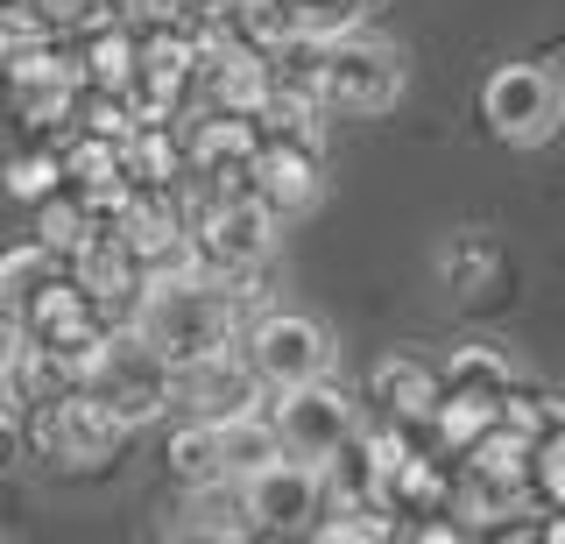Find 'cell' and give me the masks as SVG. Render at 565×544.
Wrapping results in <instances>:
<instances>
[{"instance_id":"cell-1","label":"cell","mask_w":565,"mask_h":544,"mask_svg":"<svg viewBox=\"0 0 565 544\" xmlns=\"http://www.w3.org/2000/svg\"><path fill=\"white\" fill-rule=\"evenodd\" d=\"M262 311V290L255 276H170V284H149L135 305V332L156 346L163 361H191V354H212V346H241L247 319Z\"/></svg>"},{"instance_id":"cell-2","label":"cell","mask_w":565,"mask_h":544,"mask_svg":"<svg viewBox=\"0 0 565 544\" xmlns=\"http://www.w3.org/2000/svg\"><path fill=\"white\" fill-rule=\"evenodd\" d=\"M269 72H290L311 85V99L326 114H388L403 99V50L382 36H361V29H340L326 43H297L269 57Z\"/></svg>"},{"instance_id":"cell-3","label":"cell","mask_w":565,"mask_h":544,"mask_svg":"<svg viewBox=\"0 0 565 544\" xmlns=\"http://www.w3.org/2000/svg\"><path fill=\"white\" fill-rule=\"evenodd\" d=\"M85 390H93L128 431H141V425H156V417H170V361L156 354L135 326H114L93 346V361H85Z\"/></svg>"},{"instance_id":"cell-4","label":"cell","mask_w":565,"mask_h":544,"mask_svg":"<svg viewBox=\"0 0 565 544\" xmlns=\"http://www.w3.org/2000/svg\"><path fill=\"white\" fill-rule=\"evenodd\" d=\"M191 220V248H199V269L205 276H262V262L276 248V213L247 191H220V199H199L184 205Z\"/></svg>"},{"instance_id":"cell-5","label":"cell","mask_w":565,"mask_h":544,"mask_svg":"<svg viewBox=\"0 0 565 544\" xmlns=\"http://www.w3.org/2000/svg\"><path fill=\"white\" fill-rule=\"evenodd\" d=\"M262 417L276 425V446L290 452V460L326 467L353 438V425H361V396H353L347 382H332V375H311V382H297V390H276L262 403Z\"/></svg>"},{"instance_id":"cell-6","label":"cell","mask_w":565,"mask_h":544,"mask_svg":"<svg viewBox=\"0 0 565 544\" xmlns=\"http://www.w3.org/2000/svg\"><path fill=\"white\" fill-rule=\"evenodd\" d=\"M29 446H35V460H50V467H106L128 446V425H120L93 390H71V396L29 403Z\"/></svg>"},{"instance_id":"cell-7","label":"cell","mask_w":565,"mask_h":544,"mask_svg":"<svg viewBox=\"0 0 565 544\" xmlns=\"http://www.w3.org/2000/svg\"><path fill=\"white\" fill-rule=\"evenodd\" d=\"M262 93H269V57L241 36V29L212 22L199 29V50H191V107L184 114H255Z\"/></svg>"},{"instance_id":"cell-8","label":"cell","mask_w":565,"mask_h":544,"mask_svg":"<svg viewBox=\"0 0 565 544\" xmlns=\"http://www.w3.org/2000/svg\"><path fill=\"white\" fill-rule=\"evenodd\" d=\"M481 120H488L494 142L537 149V142H552L558 120H565V85L544 64H502L481 85Z\"/></svg>"},{"instance_id":"cell-9","label":"cell","mask_w":565,"mask_h":544,"mask_svg":"<svg viewBox=\"0 0 565 544\" xmlns=\"http://www.w3.org/2000/svg\"><path fill=\"white\" fill-rule=\"evenodd\" d=\"M241 354L247 367H255L262 390H297V382L311 375H332V332L305 319V311H255L241 332Z\"/></svg>"},{"instance_id":"cell-10","label":"cell","mask_w":565,"mask_h":544,"mask_svg":"<svg viewBox=\"0 0 565 544\" xmlns=\"http://www.w3.org/2000/svg\"><path fill=\"white\" fill-rule=\"evenodd\" d=\"M269 390L255 382L241 346H212V354H191V361H170V410L177 417H199V425H220V417H241V410H262Z\"/></svg>"},{"instance_id":"cell-11","label":"cell","mask_w":565,"mask_h":544,"mask_svg":"<svg viewBox=\"0 0 565 544\" xmlns=\"http://www.w3.org/2000/svg\"><path fill=\"white\" fill-rule=\"evenodd\" d=\"M0 93H8V107H14L22 128L57 135V128H71V114H78L85 78H78V57H64L57 43H43V50H29V57H14L8 72H0Z\"/></svg>"},{"instance_id":"cell-12","label":"cell","mask_w":565,"mask_h":544,"mask_svg":"<svg viewBox=\"0 0 565 544\" xmlns=\"http://www.w3.org/2000/svg\"><path fill=\"white\" fill-rule=\"evenodd\" d=\"M241 509L255 531H311L318 502H326V481H318L311 460H290V452H276V460H262L255 473H241Z\"/></svg>"},{"instance_id":"cell-13","label":"cell","mask_w":565,"mask_h":544,"mask_svg":"<svg viewBox=\"0 0 565 544\" xmlns=\"http://www.w3.org/2000/svg\"><path fill=\"white\" fill-rule=\"evenodd\" d=\"M64 269L78 276V290L99 305V319H106V326H128V319H135V305H141V290H149L141 262H135L128 248H120V234H114L106 220H99L93 234H85L78 248L64 255Z\"/></svg>"},{"instance_id":"cell-14","label":"cell","mask_w":565,"mask_h":544,"mask_svg":"<svg viewBox=\"0 0 565 544\" xmlns=\"http://www.w3.org/2000/svg\"><path fill=\"white\" fill-rule=\"evenodd\" d=\"M326 191V163H318V142H290V135H262L255 163H247V199H262L276 220H297L318 205Z\"/></svg>"},{"instance_id":"cell-15","label":"cell","mask_w":565,"mask_h":544,"mask_svg":"<svg viewBox=\"0 0 565 544\" xmlns=\"http://www.w3.org/2000/svg\"><path fill=\"white\" fill-rule=\"evenodd\" d=\"M367 403H375V417H388V425L424 431L431 425V403H438V367H424L417 354H388L367 375Z\"/></svg>"},{"instance_id":"cell-16","label":"cell","mask_w":565,"mask_h":544,"mask_svg":"<svg viewBox=\"0 0 565 544\" xmlns=\"http://www.w3.org/2000/svg\"><path fill=\"white\" fill-rule=\"evenodd\" d=\"M177 537H255V523H247V509H241V488H234V481H199V488H184Z\"/></svg>"},{"instance_id":"cell-17","label":"cell","mask_w":565,"mask_h":544,"mask_svg":"<svg viewBox=\"0 0 565 544\" xmlns=\"http://www.w3.org/2000/svg\"><path fill=\"white\" fill-rule=\"evenodd\" d=\"M135 72V29L128 22H99L85 29V50H78V78L85 93H120Z\"/></svg>"},{"instance_id":"cell-18","label":"cell","mask_w":565,"mask_h":544,"mask_svg":"<svg viewBox=\"0 0 565 544\" xmlns=\"http://www.w3.org/2000/svg\"><path fill=\"white\" fill-rule=\"evenodd\" d=\"M29 205H35V226H29V234L43 241L50 255H71V248H78V241H85V234L99 226V220H93V205H85V199H78L71 184L43 191V199H29Z\"/></svg>"},{"instance_id":"cell-19","label":"cell","mask_w":565,"mask_h":544,"mask_svg":"<svg viewBox=\"0 0 565 544\" xmlns=\"http://www.w3.org/2000/svg\"><path fill=\"white\" fill-rule=\"evenodd\" d=\"M311 537H326V544H382V537H396V516H388L382 502H326L311 516Z\"/></svg>"},{"instance_id":"cell-20","label":"cell","mask_w":565,"mask_h":544,"mask_svg":"<svg viewBox=\"0 0 565 544\" xmlns=\"http://www.w3.org/2000/svg\"><path fill=\"white\" fill-rule=\"evenodd\" d=\"M57 269H64V255H50L43 241H22V248H8V255H0V311L14 319V311H22Z\"/></svg>"},{"instance_id":"cell-21","label":"cell","mask_w":565,"mask_h":544,"mask_svg":"<svg viewBox=\"0 0 565 544\" xmlns=\"http://www.w3.org/2000/svg\"><path fill=\"white\" fill-rule=\"evenodd\" d=\"M170 473H177L184 488L226 481V473H220V431L199 425V417H177V431H170Z\"/></svg>"},{"instance_id":"cell-22","label":"cell","mask_w":565,"mask_h":544,"mask_svg":"<svg viewBox=\"0 0 565 544\" xmlns=\"http://www.w3.org/2000/svg\"><path fill=\"white\" fill-rule=\"evenodd\" d=\"M494 241L488 234H452V248L438 255V276L452 284V297H481L488 284H494Z\"/></svg>"},{"instance_id":"cell-23","label":"cell","mask_w":565,"mask_h":544,"mask_svg":"<svg viewBox=\"0 0 565 544\" xmlns=\"http://www.w3.org/2000/svg\"><path fill=\"white\" fill-rule=\"evenodd\" d=\"M43 43H57V29H50L29 0H8V8H0V72H8L14 57H29V50H43Z\"/></svg>"},{"instance_id":"cell-24","label":"cell","mask_w":565,"mask_h":544,"mask_svg":"<svg viewBox=\"0 0 565 544\" xmlns=\"http://www.w3.org/2000/svg\"><path fill=\"white\" fill-rule=\"evenodd\" d=\"M530 488H537V502L565 509V425L530 446Z\"/></svg>"},{"instance_id":"cell-25","label":"cell","mask_w":565,"mask_h":544,"mask_svg":"<svg viewBox=\"0 0 565 544\" xmlns=\"http://www.w3.org/2000/svg\"><path fill=\"white\" fill-rule=\"evenodd\" d=\"M64 184V170H57V149L50 142H35V149H22L8 163V191L14 199H43V191H57Z\"/></svg>"},{"instance_id":"cell-26","label":"cell","mask_w":565,"mask_h":544,"mask_svg":"<svg viewBox=\"0 0 565 544\" xmlns=\"http://www.w3.org/2000/svg\"><path fill=\"white\" fill-rule=\"evenodd\" d=\"M35 14H43L57 36H85V29H99V22H114V0H29Z\"/></svg>"},{"instance_id":"cell-27","label":"cell","mask_w":565,"mask_h":544,"mask_svg":"<svg viewBox=\"0 0 565 544\" xmlns=\"http://www.w3.org/2000/svg\"><path fill=\"white\" fill-rule=\"evenodd\" d=\"M114 22H128V29H163V22H177V0H114Z\"/></svg>"},{"instance_id":"cell-28","label":"cell","mask_w":565,"mask_h":544,"mask_svg":"<svg viewBox=\"0 0 565 544\" xmlns=\"http://www.w3.org/2000/svg\"><path fill=\"white\" fill-rule=\"evenodd\" d=\"M14 361H22V326H14L8 311H0V375H8Z\"/></svg>"},{"instance_id":"cell-29","label":"cell","mask_w":565,"mask_h":544,"mask_svg":"<svg viewBox=\"0 0 565 544\" xmlns=\"http://www.w3.org/2000/svg\"><path fill=\"white\" fill-rule=\"evenodd\" d=\"M14 417H22V390H14V367L0 375V431H14Z\"/></svg>"},{"instance_id":"cell-30","label":"cell","mask_w":565,"mask_h":544,"mask_svg":"<svg viewBox=\"0 0 565 544\" xmlns=\"http://www.w3.org/2000/svg\"><path fill=\"white\" fill-rule=\"evenodd\" d=\"M0 8H8V0H0Z\"/></svg>"}]
</instances>
